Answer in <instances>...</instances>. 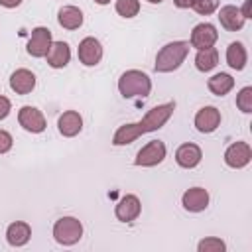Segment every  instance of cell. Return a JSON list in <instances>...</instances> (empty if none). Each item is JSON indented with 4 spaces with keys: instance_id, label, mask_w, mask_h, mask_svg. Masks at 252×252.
<instances>
[{
    "instance_id": "obj_1",
    "label": "cell",
    "mask_w": 252,
    "mask_h": 252,
    "mask_svg": "<svg viewBox=\"0 0 252 252\" xmlns=\"http://www.w3.org/2000/svg\"><path fill=\"white\" fill-rule=\"evenodd\" d=\"M173 110H175V102H163V104H158V106L150 108V110L144 114L142 120L130 122V124H122V126L114 132L112 144H114V146H128V144H132L134 140H138L140 136L159 130V128L165 126V122L171 118Z\"/></svg>"
},
{
    "instance_id": "obj_2",
    "label": "cell",
    "mask_w": 252,
    "mask_h": 252,
    "mask_svg": "<svg viewBox=\"0 0 252 252\" xmlns=\"http://www.w3.org/2000/svg\"><path fill=\"white\" fill-rule=\"evenodd\" d=\"M189 41H183V39H177V41H169L165 43L158 55H156V63H154V69L158 73H171L175 69L181 67V63L185 61V57L189 55Z\"/></svg>"
},
{
    "instance_id": "obj_3",
    "label": "cell",
    "mask_w": 252,
    "mask_h": 252,
    "mask_svg": "<svg viewBox=\"0 0 252 252\" xmlns=\"http://www.w3.org/2000/svg\"><path fill=\"white\" fill-rule=\"evenodd\" d=\"M118 93L124 98H146L152 93V79L138 69H128L118 79Z\"/></svg>"
},
{
    "instance_id": "obj_4",
    "label": "cell",
    "mask_w": 252,
    "mask_h": 252,
    "mask_svg": "<svg viewBox=\"0 0 252 252\" xmlns=\"http://www.w3.org/2000/svg\"><path fill=\"white\" fill-rule=\"evenodd\" d=\"M53 238L61 246H73L83 238V222L75 217H61L53 224Z\"/></svg>"
},
{
    "instance_id": "obj_5",
    "label": "cell",
    "mask_w": 252,
    "mask_h": 252,
    "mask_svg": "<svg viewBox=\"0 0 252 252\" xmlns=\"http://www.w3.org/2000/svg\"><path fill=\"white\" fill-rule=\"evenodd\" d=\"M165 154H167V148L161 140H150L146 146H142L138 150L134 163L138 167H154L165 159Z\"/></svg>"
},
{
    "instance_id": "obj_6",
    "label": "cell",
    "mask_w": 252,
    "mask_h": 252,
    "mask_svg": "<svg viewBox=\"0 0 252 252\" xmlns=\"http://www.w3.org/2000/svg\"><path fill=\"white\" fill-rule=\"evenodd\" d=\"M51 43H53V39H51V30L45 28V26H37V28L32 30V35H30V39H28L26 49H28V53H30L32 57L41 59V57L47 55Z\"/></svg>"
},
{
    "instance_id": "obj_7",
    "label": "cell",
    "mask_w": 252,
    "mask_h": 252,
    "mask_svg": "<svg viewBox=\"0 0 252 252\" xmlns=\"http://www.w3.org/2000/svg\"><path fill=\"white\" fill-rule=\"evenodd\" d=\"M18 124L30 134H41L47 128L43 112L35 106H30V104H26L18 110Z\"/></svg>"
},
{
    "instance_id": "obj_8",
    "label": "cell",
    "mask_w": 252,
    "mask_h": 252,
    "mask_svg": "<svg viewBox=\"0 0 252 252\" xmlns=\"http://www.w3.org/2000/svg\"><path fill=\"white\" fill-rule=\"evenodd\" d=\"M102 45L96 37L89 35V37H83L79 47H77V55H79V61L85 65V67H94L100 63L102 59Z\"/></svg>"
},
{
    "instance_id": "obj_9",
    "label": "cell",
    "mask_w": 252,
    "mask_h": 252,
    "mask_svg": "<svg viewBox=\"0 0 252 252\" xmlns=\"http://www.w3.org/2000/svg\"><path fill=\"white\" fill-rule=\"evenodd\" d=\"M252 159V148L248 142H232L224 152V163L232 169H242Z\"/></svg>"
},
{
    "instance_id": "obj_10",
    "label": "cell",
    "mask_w": 252,
    "mask_h": 252,
    "mask_svg": "<svg viewBox=\"0 0 252 252\" xmlns=\"http://www.w3.org/2000/svg\"><path fill=\"white\" fill-rule=\"evenodd\" d=\"M140 213H142V203H140L138 195H134V193L122 195L114 207V215L120 222H132L140 217Z\"/></svg>"
},
{
    "instance_id": "obj_11",
    "label": "cell",
    "mask_w": 252,
    "mask_h": 252,
    "mask_svg": "<svg viewBox=\"0 0 252 252\" xmlns=\"http://www.w3.org/2000/svg\"><path fill=\"white\" fill-rule=\"evenodd\" d=\"M217 39H219L217 28L213 24H209V22H201V24H197L193 28L189 45L195 47V49H205V47H213Z\"/></svg>"
},
{
    "instance_id": "obj_12",
    "label": "cell",
    "mask_w": 252,
    "mask_h": 252,
    "mask_svg": "<svg viewBox=\"0 0 252 252\" xmlns=\"http://www.w3.org/2000/svg\"><path fill=\"white\" fill-rule=\"evenodd\" d=\"M193 124L201 134H211L220 126V110L215 106H203L197 110Z\"/></svg>"
},
{
    "instance_id": "obj_13",
    "label": "cell",
    "mask_w": 252,
    "mask_h": 252,
    "mask_svg": "<svg viewBox=\"0 0 252 252\" xmlns=\"http://www.w3.org/2000/svg\"><path fill=\"white\" fill-rule=\"evenodd\" d=\"M203 159V150L193 144V142H187V144H181L177 150H175V161L179 167L183 169H193L201 163Z\"/></svg>"
},
{
    "instance_id": "obj_14",
    "label": "cell",
    "mask_w": 252,
    "mask_h": 252,
    "mask_svg": "<svg viewBox=\"0 0 252 252\" xmlns=\"http://www.w3.org/2000/svg\"><path fill=\"white\" fill-rule=\"evenodd\" d=\"M209 199L211 197H209V191L207 189H203V187H191V189H187L183 193L181 205L189 213H201V211H205L209 207Z\"/></svg>"
},
{
    "instance_id": "obj_15",
    "label": "cell",
    "mask_w": 252,
    "mask_h": 252,
    "mask_svg": "<svg viewBox=\"0 0 252 252\" xmlns=\"http://www.w3.org/2000/svg\"><path fill=\"white\" fill-rule=\"evenodd\" d=\"M217 18H219L220 26H222L226 32H238V30L244 28V22H246L244 16H242V12H240V8H236V6H232V4L220 6Z\"/></svg>"
},
{
    "instance_id": "obj_16",
    "label": "cell",
    "mask_w": 252,
    "mask_h": 252,
    "mask_svg": "<svg viewBox=\"0 0 252 252\" xmlns=\"http://www.w3.org/2000/svg\"><path fill=\"white\" fill-rule=\"evenodd\" d=\"M57 130L65 138H75L83 130V116L77 110H65L57 120Z\"/></svg>"
},
{
    "instance_id": "obj_17",
    "label": "cell",
    "mask_w": 252,
    "mask_h": 252,
    "mask_svg": "<svg viewBox=\"0 0 252 252\" xmlns=\"http://www.w3.org/2000/svg\"><path fill=\"white\" fill-rule=\"evenodd\" d=\"M32 238V226L24 220H14L8 224L6 228V240L10 246L14 248H20V246H26Z\"/></svg>"
},
{
    "instance_id": "obj_18",
    "label": "cell",
    "mask_w": 252,
    "mask_h": 252,
    "mask_svg": "<svg viewBox=\"0 0 252 252\" xmlns=\"http://www.w3.org/2000/svg\"><path fill=\"white\" fill-rule=\"evenodd\" d=\"M45 59H47V65L53 67V69L67 67L69 61H71V47H69V43L67 41H53L49 51H47V55H45Z\"/></svg>"
},
{
    "instance_id": "obj_19",
    "label": "cell",
    "mask_w": 252,
    "mask_h": 252,
    "mask_svg": "<svg viewBox=\"0 0 252 252\" xmlns=\"http://www.w3.org/2000/svg\"><path fill=\"white\" fill-rule=\"evenodd\" d=\"M10 89L16 94H30L35 89V75L30 69H16L10 75Z\"/></svg>"
},
{
    "instance_id": "obj_20",
    "label": "cell",
    "mask_w": 252,
    "mask_h": 252,
    "mask_svg": "<svg viewBox=\"0 0 252 252\" xmlns=\"http://www.w3.org/2000/svg\"><path fill=\"white\" fill-rule=\"evenodd\" d=\"M83 12L77 6H63L57 12V22L65 30H79L83 26Z\"/></svg>"
},
{
    "instance_id": "obj_21",
    "label": "cell",
    "mask_w": 252,
    "mask_h": 252,
    "mask_svg": "<svg viewBox=\"0 0 252 252\" xmlns=\"http://www.w3.org/2000/svg\"><path fill=\"white\" fill-rule=\"evenodd\" d=\"M246 61H248L246 47L240 41H232L226 47V63H228V67L234 69V71H242L246 67Z\"/></svg>"
},
{
    "instance_id": "obj_22",
    "label": "cell",
    "mask_w": 252,
    "mask_h": 252,
    "mask_svg": "<svg viewBox=\"0 0 252 252\" xmlns=\"http://www.w3.org/2000/svg\"><path fill=\"white\" fill-rule=\"evenodd\" d=\"M219 65V51L215 47H205V49H197L195 55V67L201 73H209Z\"/></svg>"
},
{
    "instance_id": "obj_23",
    "label": "cell",
    "mask_w": 252,
    "mask_h": 252,
    "mask_svg": "<svg viewBox=\"0 0 252 252\" xmlns=\"http://www.w3.org/2000/svg\"><path fill=\"white\" fill-rule=\"evenodd\" d=\"M207 87H209V91H211L213 94L224 96V94H228V93L234 89V79H232V75H228V73H217V75H213V77L207 81Z\"/></svg>"
},
{
    "instance_id": "obj_24",
    "label": "cell",
    "mask_w": 252,
    "mask_h": 252,
    "mask_svg": "<svg viewBox=\"0 0 252 252\" xmlns=\"http://www.w3.org/2000/svg\"><path fill=\"white\" fill-rule=\"evenodd\" d=\"M114 10L122 18H134L140 12V0H116Z\"/></svg>"
},
{
    "instance_id": "obj_25",
    "label": "cell",
    "mask_w": 252,
    "mask_h": 252,
    "mask_svg": "<svg viewBox=\"0 0 252 252\" xmlns=\"http://www.w3.org/2000/svg\"><path fill=\"white\" fill-rule=\"evenodd\" d=\"M197 250L199 252H224L226 244H224V240H220L217 236H207L197 244Z\"/></svg>"
},
{
    "instance_id": "obj_26",
    "label": "cell",
    "mask_w": 252,
    "mask_h": 252,
    "mask_svg": "<svg viewBox=\"0 0 252 252\" xmlns=\"http://www.w3.org/2000/svg\"><path fill=\"white\" fill-rule=\"evenodd\" d=\"M236 106L240 112L250 114L252 112V87H244L236 94Z\"/></svg>"
},
{
    "instance_id": "obj_27",
    "label": "cell",
    "mask_w": 252,
    "mask_h": 252,
    "mask_svg": "<svg viewBox=\"0 0 252 252\" xmlns=\"http://www.w3.org/2000/svg\"><path fill=\"white\" fill-rule=\"evenodd\" d=\"M219 6H220L219 0H193V2H191V8H193L197 14H201V16H209V14L217 12Z\"/></svg>"
},
{
    "instance_id": "obj_28",
    "label": "cell",
    "mask_w": 252,
    "mask_h": 252,
    "mask_svg": "<svg viewBox=\"0 0 252 252\" xmlns=\"http://www.w3.org/2000/svg\"><path fill=\"white\" fill-rule=\"evenodd\" d=\"M14 146V138L8 130H0V154H8Z\"/></svg>"
},
{
    "instance_id": "obj_29",
    "label": "cell",
    "mask_w": 252,
    "mask_h": 252,
    "mask_svg": "<svg viewBox=\"0 0 252 252\" xmlns=\"http://www.w3.org/2000/svg\"><path fill=\"white\" fill-rule=\"evenodd\" d=\"M12 110V102L10 98H6L4 94H0V120H4Z\"/></svg>"
},
{
    "instance_id": "obj_30",
    "label": "cell",
    "mask_w": 252,
    "mask_h": 252,
    "mask_svg": "<svg viewBox=\"0 0 252 252\" xmlns=\"http://www.w3.org/2000/svg\"><path fill=\"white\" fill-rule=\"evenodd\" d=\"M240 12H242L244 20H250V18H252V0H244V4H242V8H240Z\"/></svg>"
},
{
    "instance_id": "obj_31",
    "label": "cell",
    "mask_w": 252,
    "mask_h": 252,
    "mask_svg": "<svg viewBox=\"0 0 252 252\" xmlns=\"http://www.w3.org/2000/svg\"><path fill=\"white\" fill-rule=\"evenodd\" d=\"M22 4V0H0V6L4 8H18Z\"/></svg>"
},
{
    "instance_id": "obj_32",
    "label": "cell",
    "mask_w": 252,
    "mask_h": 252,
    "mask_svg": "<svg viewBox=\"0 0 252 252\" xmlns=\"http://www.w3.org/2000/svg\"><path fill=\"white\" fill-rule=\"evenodd\" d=\"M191 2H193V0H173V4H175L177 8H181V10L191 8Z\"/></svg>"
},
{
    "instance_id": "obj_33",
    "label": "cell",
    "mask_w": 252,
    "mask_h": 252,
    "mask_svg": "<svg viewBox=\"0 0 252 252\" xmlns=\"http://www.w3.org/2000/svg\"><path fill=\"white\" fill-rule=\"evenodd\" d=\"M96 4H100V6H106V4H110V0H94Z\"/></svg>"
},
{
    "instance_id": "obj_34",
    "label": "cell",
    "mask_w": 252,
    "mask_h": 252,
    "mask_svg": "<svg viewBox=\"0 0 252 252\" xmlns=\"http://www.w3.org/2000/svg\"><path fill=\"white\" fill-rule=\"evenodd\" d=\"M150 4H159V2H163V0H148Z\"/></svg>"
}]
</instances>
